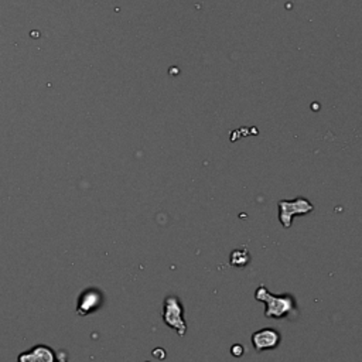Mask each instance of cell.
<instances>
[{
    "label": "cell",
    "instance_id": "obj_1",
    "mask_svg": "<svg viewBox=\"0 0 362 362\" xmlns=\"http://www.w3.org/2000/svg\"><path fill=\"white\" fill-rule=\"evenodd\" d=\"M255 299L266 304L265 317L268 318H284L297 311L296 299L291 294H272L265 286H259L255 291Z\"/></svg>",
    "mask_w": 362,
    "mask_h": 362
},
{
    "label": "cell",
    "instance_id": "obj_2",
    "mask_svg": "<svg viewBox=\"0 0 362 362\" xmlns=\"http://www.w3.org/2000/svg\"><path fill=\"white\" fill-rule=\"evenodd\" d=\"M163 321L167 327L177 331L180 337H184L187 333V324L182 317V304L179 297L169 296L166 297L163 304Z\"/></svg>",
    "mask_w": 362,
    "mask_h": 362
},
{
    "label": "cell",
    "instance_id": "obj_3",
    "mask_svg": "<svg viewBox=\"0 0 362 362\" xmlns=\"http://www.w3.org/2000/svg\"><path fill=\"white\" fill-rule=\"evenodd\" d=\"M277 205H279V219H280V224L284 228L291 226L293 217L306 215L314 209V205L304 197H297V198L291 199V201L281 199L277 202Z\"/></svg>",
    "mask_w": 362,
    "mask_h": 362
},
{
    "label": "cell",
    "instance_id": "obj_4",
    "mask_svg": "<svg viewBox=\"0 0 362 362\" xmlns=\"http://www.w3.org/2000/svg\"><path fill=\"white\" fill-rule=\"evenodd\" d=\"M281 337L279 331L273 328H262L252 335V345L258 353L273 350L280 344Z\"/></svg>",
    "mask_w": 362,
    "mask_h": 362
},
{
    "label": "cell",
    "instance_id": "obj_5",
    "mask_svg": "<svg viewBox=\"0 0 362 362\" xmlns=\"http://www.w3.org/2000/svg\"><path fill=\"white\" fill-rule=\"evenodd\" d=\"M103 303V294L98 289H87L78 300V314L87 316L95 313Z\"/></svg>",
    "mask_w": 362,
    "mask_h": 362
},
{
    "label": "cell",
    "instance_id": "obj_6",
    "mask_svg": "<svg viewBox=\"0 0 362 362\" xmlns=\"http://www.w3.org/2000/svg\"><path fill=\"white\" fill-rule=\"evenodd\" d=\"M249 262H251V255L245 248L235 249V251L231 252V259H229L231 266H234V268H245Z\"/></svg>",
    "mask_w": 362,
    "mask_h": 362
},
{
    "label": "cell",
    "instance_id": "obj_7",
    "mask_svg": "<svg viewBox=\"0 0 362 362\" xmlns=\"http://www.w3.org/2000/svg\"><path fill=\"white\" fill-rule=\"evenodd\" d=\"M33 355H34L37 362H54L53 351L47 347H43V345L37 347L36 350L33 351Z\"/></svg>",
    "mask_w": 362,
    "mask_h": 362
},
{
    "label": "cell",
    "instance_id": "obj_8",
    "mask_svg": "<svg viewBox=\"0 0 362 362\" xmlns=\"http://www.w3.org/2000/svg\"><path fill=\"white\" fill-rule=\"evenodd\" d=\"M231 353H232L234 357H238V358H239V357H242V355H244L245 350H244V347H242L241 344H235L234 347H232Z\"/></svg>",
    "mask_w": 362,
    "mask_h": 362
},
{
    "label": "cell",
    "instance_id": "obj_9",
    "mask_svg": "<svg viewBox=\"0 0 362 362\" xmlns=\"http://www.w3.org/2000/svg\"><path fill=\"white\" fill-rule=\"evenodd\" d=\"M18 362H37V361L33 354H23V355L20 357Z\"/></svg>",
    "mask_w": 362,
    "mask_h": 362
}]
</instances>
